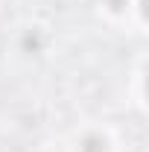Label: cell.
<instances>
[{
	"mask_svg": "<svg viewBox=\"0 0 149 152\" xmlns=\"http://www.w3.org/2000/svg\"><path fill=\"white\" fill-rule=\"evenodd\" d=\"M73 152H117V134L105 123H88L73 134Z\"/></svg>",
	"mask_w": 149,
	"mask_h": 152,
	"instance_id": "obj_1",
	"label": "cell"
},
{
	"mask_svg": "<svg viewBox=\"0 0 149 152\" xmlns=\"http://www.w3.org/2000/svg\"><path fill=\"white\" fill-rule=\"evenodd\" d=\"M53 47V32L44 23H26L15 38V50L26 58H38Z\"/></svg>",
	"mask_w": 149,
	"mask_h": 152,
	"instance_id": "obj_2",
	"label": "cell"
},
{
	"mask_svg": "<svg viewBox=\"0 0 149 152\" xmlns=\"http://www.w3.org/2000/svg\"><path fill=\"white\" fill-rule=\"evenodd\" d=\"M99 15L114 26L131 23V0H99Z\"/></svg>",
	"mask_w": 149,
	"mask_h": 152,
	"instance_id": "obj_3",
	"label": "cell"
},
{
	"mask_svg": "<svg viewBox=\"0 0 149 152\" xmlns=\"http://www.w3.org/2000/svg\"><path fill=\"white\" fill-rule=\"evenodd\" d=\"M131 23L146 32V0H131Z\"/></svg>",
	"mask_w": 149,
	"mask_h": 152,
	"instance_id": "obj_4",
	"label": "cell"
},
{
	"mask_svg": "<svg viewBox=\"0 0 149 152\" xmlns=\"http://www.w3.org/2000/svg\"><path fill=\"white\" fill-rule=\"evenodd\" d=\"M143 61H140V67H137V73H134V91H137V96H134V102H137V108L140 111H146V99H143Z\"/></svg>",
	"mask_w": 149,
	"mask_h": 152,
	"instance_id": "obj_5",
	"label": "cell"
}]
</instances>
